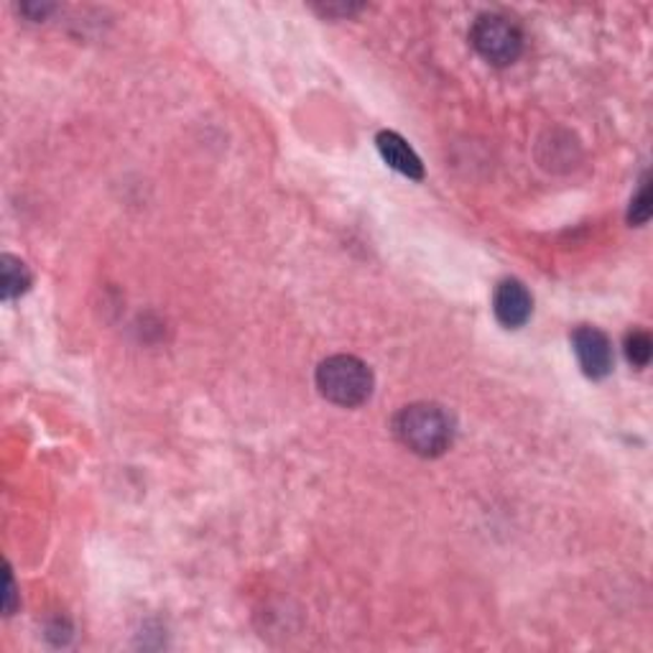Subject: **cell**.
I'll list each match as a JSON object with an SVG mask.
<instances>
[{
	"instance_id": "obj_7",
	"label": "cell",
	"mask_w": 653,
	"mask_h": 653,
	"mask_svg": "<svg viewBox=\"0 0 653 653\" xmlns=\"http://www.w3.org/2000/svg\"><path fill=\"white\" fill-rule=\"evenodd\" d=\"M0 263H3V266H0L3 268V299L11 301L21 297V294H26L31 286V271L26 263L15 259V255H3Z\"/></svg>"
},
{
	"instance_id": "obj_5",
	"label": "cell",
	"mask_w": 653,
	"mask_h": 653,
	"mask_svg": "<svg viewBox=\"0 0 653 653\" xmlns=\"http://www.w3.org/2000/svg\"><path fill=\"white\" fill-rule=\"evenodd\" d=\"M493 312L495 320L508 330H518L524 326L534 314V299L528 289L516 278H505L495 286L493 294Z\"/></svg>"
},
{
	"instance_id": "obj_2",
	"label": "cell",
	"mask_w": 653,
	"mask_h": 653,
	"mask_svg": "<svg viewBox=\"0 0 653 653\" xmlns=\"http://www.w3.org/2000/svg\"><path fill=\"white\" fill-rule=\"evenodd\" d=\"M317 388L334 406L357 409L370 399L373 373L360 357L332 355L317 368Z\"/></svg>"
},
{
	"instance_id": "obj_3",
	"label": "cell",
	"mask_w": 653,
	"mask_h": 653,
	"mask_svg": "<svg viewBox=\"0 0 653 653\" xmlns=\"http://www.w3.org/2000/svg\"><path fill=\"white\" fill-rule=\"evenodd\" d=\"M470 44L493 67H508L524 51V34L501 13H483L470 28Z\"/></svg>"
},
{
	"instance_id": "obj_8",
	"label": "cell",
	"mask_w": 653,
	"mask_h": 653,
	"mask_svg": "<svg viewBox=\"0 0 653 653\" xmlns=\"http://www.w3.org/2000/svg\"><path fill=\"white\" fill-rule=\"evenodd\" d=\"M651 355H653V342H651L649 332L633 330L631 334H628L626 337L628 363L635 365V368H646V365L651 363Z\"/></svg>"
},
{
	"instance_id": "obj_1",
	"label": "cell",
	"mask_w": 653,
	"mask_h": 653,
	"mask_svg": "<svg viewBox=\"0 0 653 653\" xmlns=\"http://www.w3.org/2000/svg\"><path fill=\"white\" fill-rule=\"evenodd\" d=\"M399 442L419 457H439L452 447V419L437 403H411L393 419Z\"/></svg>"
},
{
	"instance_id": "obj_4",
	"label": "cell",
	"mask_w": 653,
	"mask_h": 653,
	"mask_svg": "<svg viewBox=\"0 0 653 653\" xmlns=\"http://www.w3.org/2000/svg\"><path fill=\"white\" fill-rule=\"evenodd\" d=\"M572 347L574 355L585 370L587 378L600 380L610 376L612 370V345L608 334L597 330V326H577L572 334Z\"/></svg>"
},
{
	"instance_id": "obj_6",
	"label": "cell",
	"mask_w": 653,
	"mask_h": 653,
	"mask_svg": "<svg viewBox=\"0 0 653 653\" xmlns=\"http://www.w3.org/2000/svg\"><path fill=\"white\" fill-rule=\"evenodd\" d=\"M376 146L388 167L399 171V174L409 176V179H424L422 159L416 157V151L411 149V146L403 141L399 134H393V130H383V134H378Z\"/></svg>"
},
{
	"instance_id": "obj_10",
	"label": "cell",
	"mask_w": 653,
	"mask_h": 653,
	"mask_svg": "<svg viewBox=\"0 0 653 653\" xmlns=\"http://www.w3.org/2000/svg\"><path fill=\"white\" fill-rule=\"evenodd\" d=\"M13 608H15V585H13L11 570L5 566V616H11Z\"/></svg>"
},
{
	"instance_id": "obj_9",
	"label": "cell",
	"mask_w": 653,
	"mask_h": 653,
	"mask_svg": "<svg viewBox=\"0 0 653 653\" xmlns=\"http://www.w3.org/2000/svg\"><path fill=\"white\" fill-rule=\"evenodd\" d=\"M651 179L643 176L641 182V190L635 194L633 202H631V213H628V220L631 225H646L649 217H651Z\"/></svg>"
}]
</instances>
